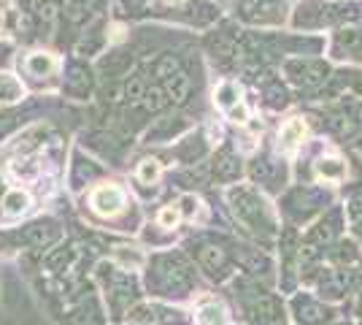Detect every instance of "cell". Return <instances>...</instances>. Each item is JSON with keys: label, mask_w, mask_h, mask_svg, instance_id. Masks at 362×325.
Masks as SVG:
<instances>
[{"label": "cell", "mask_w": 362, "mask_h": 325, "mask_svg": "<svg viewBox=\"0 0 362 325\" xmlns=\"http://www.w3.org/2000/svg\"><path fill=\"white\" fill-rule=\"evenodd\" d=\"M122 206H124V193H122L119 187H98L92 193V209L98 215H114V212H119Z\"/></svg>", "instance_id": "cell-1"}, {"label": "cell", "mask_w": 362, "mask_h": 325, "mask_svg": "<svg viewBox=\"0 0 362 325\" xmlns=\"http://www.w3.org/2000/svg\"><path fill=\"white\" fill-rule=\"evenodd\" d=\"M303 136H305V122H303V120H289V122L281 127V147H284L287 152H295L298 144L303 141Z\"/></svg>", "instance_id": "cell-2"}, {"label": "cell", "mask_w": 362, "mask_h": 325, "mask_svg": "<svg viewBox=\"0 0 362 325\" xmlns=\"http://www.w3.org/2000/svg\"><path fill=\"white\" fill-rule=\"evenodd\" d=\"M28 195L25 193H19V190H14V193H8L6 195V201H3V206H6V212L8 215H19V212H25L28 209Z\"/></svg>", "instance_id": "cell-3"}, {"label": "cell", "mask_w": 362, "mask_h": 325, "mask_svg": "<svg viewBox=\"0 0 362 325\" xmlns=\"http://www.w3.org/2000/svg\"><path fill=\"white\" fill-rule=\"evenodd\" d=\"M197 323L200 325H227V320L219 307H203L200 314H197Z\"/></svg>", "instance_id": "cell-4"}, {"label": "cell", "mask_w": 362, "mask_h": 325, "mask_svg": "<svg viewBox=\"0 0 362 325\" xmlns=\"http://www.w3.org/2000/svg\"><path fill=\"white\" fill-rule=\"evenodd\" d=\"M160 163L157 160H144L141 163V169H138V176H141V182H146V185H151V182H157V176H160Z\"/></svg>", "instance_id": "cell-5"}, {"label": "cell", "mask_w": 362, "mask_h": 325, "mask_svg": "<svg viewBox=\"0 0 362 325\" xmlns=\"http://www.w3.org/2000/svg\"><path fill=\"white\" fill-rule=\"evenodd\" d=\"M176 219H179V212H176V209H163V212H160V222H163V225H176Z\"/></svg>", "instance_id": "cell-6"}, {"label": "cell", "mask_w": 362, "mask_h": 325, "mask_svg": "<svg viewBox=\"0 0 362 325\" xmlns=\"http://www.w3.org/2000/svg\"><path fill=\"white\" fill-rule=\"evenodd\" d=\"M30 68L33 71H49L52 68V57H33Z\"/></svg>", "instance_id": "cell-7"}]
</instances>
